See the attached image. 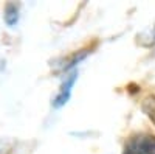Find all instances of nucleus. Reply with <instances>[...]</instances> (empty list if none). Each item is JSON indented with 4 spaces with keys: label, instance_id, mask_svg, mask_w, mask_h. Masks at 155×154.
Returning <instances> with one entry per match:
<instances>
[{
    "label": "nucleus",
    "instance_id": "nucleus-1",
    "mask_svg": "<svg viewBox=\"0 0 155 154\" xmlns=\"http://www.w3.org/2000/svg\"><path fill=\"white\" fill-rule=\"evenodd\" d=\"M123 154H155V137L147 134L132 137Z\"/></svg>",
    "mask_w": 155,
    "mask_h": 154
},
{
    "label": "nucleus",
    "instance_id": "nucleus-2",
    "mask_svg": "<svg viewBox=\"0 0 155 154\" xmlns=\"http://www.w3.org/2000/svg\"><path fill=\"white\" fill-rule=\"evenodd\" d=\"M76 76H78V73L73 72L71 75H68L67 78H65V81H64L61 91H59V95L56 97V100H54V103H53L56 108H59V106H62V104H65V103H67V100H68V97H70L71 86H73L74 81H76Z\"/></svg>",
    "mask_w": 155,
    "mask_h": 154
},
{
    "label": "nucleus",
    "instance_id": "nucleus-3",
    "mask_svg": "<svg viewBox=\"0 0 155 154\" xmlns=\"http://www.w3.org/2000/svg\"><path fill=\"white\" fill-rule=\"evenodd\" d=\"M17 6L14 5V3H9L8 6H6V9H5V20H6V23L8 25H14L16 22H17V19H19V14H17Z\"/></svg>",
    "mask_w": 155,
    "mask_h": 154
}]
</instances>
